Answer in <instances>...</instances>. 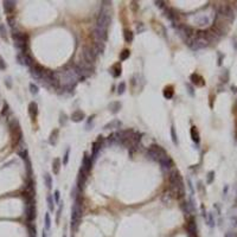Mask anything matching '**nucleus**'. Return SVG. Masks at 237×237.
I'll return each mask as SVG.
<instances>
[{
	"label": "nucleus",
	"mask_w": 237,
	"mask_h": 237,
	"mask_svg": "<svg viewBox=\"0 0 237 237\" xmlns=\"http://www.w3.org/2000/svg\"><path fill=\"white\" fill-rule=\"evenodd\" d=\"M159 164L161 165L164 171H170L172 168V166H173V161H172V159L168 155H166V157H164L162 159H160Z\"/></svg>",
	"instance_id": "obj_10"
},
{
	"label": "nucleus",
	"mask_w": 237,
	"mask_h": 237,
	"mask_svg": "<svg viewBox=\"0 0 237 237\" xmlns=\"http://www.w3.org/2000/svg\"><path fill=\"white\" fill-rule=\"evenodd\" d=\"M8 112H10V107H8V104H7V103H5V104H4V108H3V110H1V116L7 115V114H8Z\"/></svg>",
	"instance_id": "obj_40"
},
{
	"label": "nucleus",
	"mask_w": 237,
	"mask_h": 237,
	"mask_svg": "<svg viewBox=\"0 0 237 237\" xmlns=\"http://www.w3.org/2000/svg\"><path fill=\"white\" fill-rule=\"evenodd\" d=\"M186 87H187V89H189V93H190V95H192V96H193V89H192V87H191L190 84H186Z\"/></svg>",
	"instance_id": "obj_49"
},
{
	"label": "nucleus",
	"mask_w": 237,
	"mask_h": 237,
	"mask_svg": "<svg viewBox=\"0 0 237 237\" xmlns=\"http://www.w3.org/2000/svg\"><path fill=\"white\" fill-rule=\"evenodd\" d=\"M78 76L76 74V71L74 68L71 69H66L62 72V78L59 80L64 87H74V84L77 82Z\"/></svg>",
	"instance_id": "obj_2"
},
{
	"label": "nucleus",
	"mask_w": 237,
	"mask_h": 237,
	"mask_svg": "<svg viewBox=\"0 0 237 237\" xmlns=\"http://www.w3.org/2000/svg\"><path fill=\"white\" fill-rule=\"evenodd\" d=\"M84 117H85V115H84V113L82 110H75L71 114V120L74 122H81Z\"/></svg>",
	"instance_id": "obj_16"
},
{
	"label": "nucleus",
	"mask_w": 237,
	"mask_h": 237,
	"mask_svg": "<svg viewBox=\"0 0 237 237\" xmlns=\"http://www.w3.org/2000/svg\"><path fill=\"white\" fill-rule=\"evenodd\" d=\"M43 71H44V68L39 64H33L31 66V75L34 77V78H37V80H41L42 77V74H43Z\"/></svg>",
	"instance_id": "obj_12"
},
{
	"label": "nucleus",
	"mask_w": 237,
	"mask_h": 237,
	"mask_svg": "<svg viewBox=\"0 0 237 237\" xmlns=\"http://www.w3.org/2000/svg\"><path fill=\"white\" fill-rule=\"evenodd\" d=\"M209 45V42L206 41V38L204 37V32H198L197 37L192 39L190 48L192 50H200V49H204Z\"/></svg>",
	"instance_id": "obj_4"
},
{
	"label": "nucleus",
	"mask_w": 237,
	"mask_h": 237,
	"mask_svg": "<svg viewBox=\"0 0 237 237\" xmlns=\"http://www.w3.org/2000/svg\"><path fill=\"white\" fill-rule=\"evenodd\" d=\"M129 56H131V51L127 50V49H124L122 52H120V59L121 61H126L127 58H129Z\"/></svg>",
	"instance_id": "obj_32"
},
{
	"label": "nucleus",
	"mask_w": 237,
	"mask_h": 237,
	"mask_svg": "<svg viewBox=\"0 0 237 237\" xmlns=\"http://www.w3.org/2000/svg\"><path fill=\"white\" fill-rule=\"evenodd\" d=\"M0 36H1V38H6V27L4 24H0Z\"/></svg>",
	"instance_id": "obj_38"
},
{
	"label": "nucleus",
	"mask_w": 237,
	"mask_h": 237,
	"mask_svg": "<svg viewBox=\"0 0 237 237\" xmlns=\"http://www.w3.org/2000/svg\"><path fill=\"white\" fill-rule=\"evenodd\" d=\"M61 212H62V206H59L58 211H57V218H56V222L58 223L59 222V217H61Z\"/></svg>",
	"instance_id": "obj_46"
},
{
	"label": "nucleus",
	"mask_w": 237,
	"mask_h": 237,
	"mask_svg": "<svg viewBox=\"0 0 237 237\" xmlns=\"http://www.w3.org/2000/svg\"><path fill=\"white\" fill-rule=\"evenodd\" d=\"M44 181H45L46 187L50 190V189L52 187V178H51V175H50L49 173H45V174H44Z\"/></svg>",
	"instance_id": "obj_30"
},
{
	"label": "nucleus",
	"mask_w": 237,
	"mask_h": 237,
	"mask_svg": "<svg viewBox=\"0 0 237 237\" xmlns=\"http://www.w3.org/2000/svg\"><path fill=\"white\" fill-rule=\"evenodd\" d=\"M191 81H192V83L196 84V85H204L203 78L200 77L199 75H197V74H192V75H191Z\"/></svg>",
	"instance_id": "obj_25"
},
{
	"label": "nucleus",
	"mask_w": 237,
	"mask_h": 237,
	"mask_svg": "<svg viewBox=\"0 0 237 237\" xmlns=\"http://www.w3.org/2000/svg\"><path fill=\"white\" fill-rule=\"evenodd\" d=\"M59 170H61V160L58 158H56V159H53V162H52V171L55 174H58Z\"/></svg>",
	"instance_id": "obj_23"
},
{
	"label": "nucleus",
	"mask_w": 237,
	"mask_h": 237,
	"mask_svg": "<svg viewBox=\"0 0 237 237\" xmlns=\"http://www.w3.org/2000/svg\"><path fill=\"white\" fill-rule=\"evenodd\" d=\"M81 216H82V205L80 203V200L76 199L74 206L71 209V227L74 229L77 228L80 220H81Z\"/></svg>",
	"instance_id": "obj_3"
},
{
	"label": "nucleus",
	"mask_w": 237,
	"mask_h": 237,
	"mask_svg": "<svg viewBox=\"0 0 237 237\" xmlns=\"http://www.w3.org/2000/svg\"><path fill=\"white\" fill-rule=\"evenodd\" d=\"M46 202H48V206H49V210L50 211H53V206H55V202H53V197L52 194H48L46 197Z\"/></svg>",
	"instance_id": "obj_31"
},
{
	"label": "nucleus",
	"mask_w": 237,
	"mask_h": 237,
	"mask_svg": "<svg viewBox=\"0 0 237 237\" xmlns=\"http://www.w3.org/2000/svg\"><path fill=\"white\" fill-rule=\"evenodd\" d=\"M213 178H215V172H213V171L209 172V174H208V184H211V183H212Z\"/></svg>",
	"instance_id": "obj_41"
},
{
	"label": "nucleus",
	"mask_w": 237,
	"mask_h": 237,
	"mask_svg": "<svg viewBox=\"0 0 237 237\" xmlns=\"http://www.w3.org/2000/svg\"><path fill=\"white\" fill-rule=\"evenodd\" d=\"M191 138H192V140H193L196 143L199 142V133H198V131H197L196 127H192V128H191Z\"/></svg>",
	"instance_id": "obj_29"
},
{
	"label": "nucleus",
	"mask_w": 237,
	"mask_h": 237,
	"mask_svg": "<svg viewBox=\"0 0 237 237\" xmlns=\"http://www.w3.org/2000/svg\"><path fill=\"white\" fill-rule=\"evenodd\" d=\"M25 216L29 222H32L36 218V206L32 197H26V204H25Z\"/></svg>",
	"instance_id": "obj_5"
},
{
	"label": "nucleus",
	"mask_w": 237,
	"mask_h": 237,
	"mask_svg": "<svg viewBox=\"0 0 237 237\" xmlns=\"http://www.w3.org/2000/svg\"><path fill=\"white\" fill-rule=\"evenodd\" d=\"M170 193L175 198H181L185 194V186L181 175L178 171H173L170 174Z\"/></svg>",
	"instance_id": "obj_1"
},
{
	"label": "nucleus",
	"mask_w": 237,
	"mask_h": 237,
	"mask_svg": "<svg viewBox=\"0 0 237 237\" xmlns=\"http://www.w3.org/2000/svg\"><path fill=\"white\" fill-rule=\"evenodd\" d=\"M12 38H13L14 43H23V44H27V41H29L27 34L22 33V32H14V33H12Z\"/></svg>",
	"instance_id": "obj_11"
},
{
	"label": "nucleus",
	"mask_w": 237,
	"mask_h": 237,
	"mask_svg": "<svg viewBox=\"0 0 237 237\" xmlns=\"http://www.w3.org/2000/svg\"><path fill=\"white\" fill-rule=\"evenodd\" d=\"M5 83H6V84H7V87H8V88H10V87H11V83H10V78H7V80H6V82H5Z\"/></svg>",
	"instance_id": "obj_51"
},
{
	"label": "nucleus",
	"mask_w": 237,
	"mask_h": 237,
	"mask_svg": "<svg viewBox=\"0 0 237 237\" xmlns=\"http://www.w3.org/2000/svg\"><path fill=\"white\" fill-rule=\"evenodd\" d=\"M69 153H70V150L68 148L66 152H65V154H64V158H63V165H66L68 161H69Z\"/></svg>",
	"instance_id": "obj_42"
},
{
	"label": "nucleus",
	"mask_w": 237,
	"mask_h": 237,
	"mask_svg": "<svg viewBox=\"0 0 237 237\" xmlns=\"http://www.w3.org/2000/svg\"><path fill=\"white\" fill-rule=\"evenodd\" d=\"M121 121L120 120H113L112 122H109L104 126V129H110V128H120L121 127Z\"/></svg>",
	"instance_id": "obj_22"
},
{
	"label": "nucleus",
	"mask_w": 237,
	"mask_h": 237,
	"mask_svg": "<svg viewBox=\"0 0 237 237\" xmlns=\"http://www.w3.org/2000/svg\"><path fill=\"white\" fill-rule=\"evenodd\" d=\"M85 178H87V175H85V172L81 168V171H80V174H78V180H77V184H78V189H83V186H84V183H85Z\"/></svg>",
	"instance_id": "obj_19"
},
{
	"label": "nucleus",
	"mask_w": 237,
	"mask_h": 237,
	"mask_svg": "<svg viewBox=\"0 0 237 237\" xmlns=\"http://www.w3.org/2000/svg\"><path fill=\"white\" fill-rule=\"evenodd\" d=\"M43 237H48V231L44 229V231H43Z\"/></svg>",
	"instance_id": "obj_52"
},
{
	"label": "nucleus",
	"mask_w": 237,
	"mask_h": 237,
	"mask_svg": "<svg viewBox=\"0 0 237 237\" xmlns=\"http://www.w3.org/2000/svg\"><path fill=\"white\" fill-rule=\"evenodd\" d=\"M124 90H126V83L124 82H121L117 87V94L119 95H122L124 93Z\"/></svg>",
	"instance_id": "obj_35"
},
{
	"label": "nucleus",
	"mask_w": 237,
	"mask_h": 237,
	"mask_svg": "<svg viewBox=\"0 0 237 237\" xmlns=\"http://www.w3.org/2000/svg\"><path fill=\"white\" fill-rule=\"evenodd\" d=\"M66 122H68L66 115H65L64 113H61V115H59V123H61V126H65Z\"/></svg>",
	"instance_id": "obj_37"
},
{
	"label": "nucleus",
	"mask_w": 237,
	"mask_h": 237,
	"mask_svg": "<svg viewBox=\"0 0 237 237\" xmlns=\"http://www.w3.org/2000/svg\"><path fill=\"white\" fill-rule=\"evenodd\" d=\"M14 7H15V1H10V0L4 1V10L6 13H12Z\"/></svg>",
	"instance_id": "obj_18"
},
{
	"label": "nucleus",
	"mask_w": 237,
	"mask_h": 237,
	"mask_svg": "<svg viewBox=\"0 0 237 237\" xmlns=\"http://www.w3.org/2000/svg\"><path fill=\"white\" fill-rule=\"evenodd\" d=\"M112 22V17L108 12H101V14L99 15L97 18V23H96V26L97 27H101V29H104L107 30L109 24Z\"/></svg>",
	"instance_id": "obj_6"
},
{
	"label": "nucleus",
	"mask_w": 237,
	"mask_h": 237,
	"mask_svg": "<svg viewBox=\"0 0 237 237\" xmlns=\"http://www.w3.org/2000/svg\"><path fill=\"white\" fill-rule=\"evenodd\" d=\"M7 20H8V23H10V26H14V19H13V18L8 17V18H7Z\"/></svg>",
	"instance_id": "obj_48"
},
{
	"label": "nucleus",
	"mask_w": 237,
	"mask_h": 237,
	"mask_svg": "<svg viewBox=\"0 0 237 237\" xmlns=\"http://www.w3.org/2000/svg\"><path fill=\"white\" fill-rule=\"evenodd\" d=\"M173 94H174V92H173V88H172V87H166L165 89H164V92H162L164 97L167 99V100L172 99V97H173Z\"/></svg>",
	"instance_id": "obj_24"
},
{
	"label": "nucleus",
	"mask_w": 237,
	"mask_h": 237,
	"mask_svg": "<svg viewBox=\"0 0 237 237\" xmlns=\"http://www.w3.org/2000/svg\"><path fill=\"white\" fill-rule=\"evenodd\" d=\"M108 108H109V110H110V113H113V114H116L119 110H120V108H121V103L120 102H112V103H109V106H108Z\"/></svg>",
	"instance_id": "obj_21"
},
{
	"label": "nucleus",
	"mask_w": 237,
	"mask_h": 237,
	"mask_svg": "<svg viewBox=\"0 0 237 237\" xmlns=\"http://www.w3.org/2000/svg\"><path fill=\"white\" fill-rule=\"evenodd\" d=\"M17 59H18V62H19L22 65H27L30 68L33 65V59H32V57L30 56L29 53H19L17 56Z\"/></svg>",
	"instance_id": "obj_9"
},
{
	"label": "nucleus",
	"mask_w": 237,
	"mask_h": 237,
	"mask_svg": "<svg viewBox=\"0 0 237 237\" xmlns=\"http://www.w3.org/2000/svg\"><path fill=\"white\" fill-rule=\"evenodd\" d=\"M225 237H234V235H232L231 232H228V234L225 235Z\"/></svg>",
	"instance_id": "obj_53"
},
{
	"label": "nucleus",
	"mask_w": 237,
	"mask_h": 237,
	"mask_svg": "<svg viewBox=\"0 0 237 237\" xmlns=\"http://www.w3.org/2000/svg\"><path fill=\"white\" fill-rule=\"evenodd\" d=\"M171 136H172V141L174 145H178V136L175 134V129H174V127L172 126L171 127Z\"/></svg>",
	"instance_id": "obj_34"
},
{
	"label": "nucleus",
	"mask_w": 237,
	"mask_h": 237,
	"mask_svg": "<svg viewBox=\"0 0 237 237\" xmlns=\"http://www.w3.org/2000/svg\"><path fill=\"white\" fill-rule=\"evenodd\" d=\"M53 197H55V203H59V191L58 190L55 191Z\"/></svg>",
	"instance_id": "obj_44"
},
{
	"label": "nucleus",
	"mask_w": 237,
	"mask_h": 237,
	"mask_svg": "<svg viewBox=\"0 0 237 237\" xmlns=\"http://www.w3.org/2000/svg\"><path fill=\"white\" fill-rule=\"evenodd\" d=\"M123 37H124V41H126L127 43H131V42L133 41V38H134V34H133V32H132L131 30L126 29V30L123 31Z\"/></svg>",
	"instance_id": "obj_26"
},
{
	"label": "nucleus",
	"mask_w": 237,
	"mask_h": 237,
	"mask_svg": "<svg viewBox=\"0 0 237 237\" xmlns=\"http://www.w3.org/2000/svg\"><path fill=\"white\" fill-rule=\"evenodd\" d=\"M30 92H31V94H33V95H37L38 92H39V90H38V87L34 83H31V84H30Z\"/></svg>",
	"instance_id": "obj_36"
},
{
	"label": "nucleus",
	"mask_w": 237,
	"mask_h": 237,
	"mask_svg": "<svg viewBox=\"0 0 237 237\" xmlns=\"http://www.w3.org/2000/svg\"><path fill=\"white\" fill-rule=\"evenodd\" d=\"M208 224H209L211 228L215 227V220H213L212 213H209V216H208Z\"/></svg>",
	"instance_id": "obj_39"
},
{
	"label": "nucleus",
	"mask_w": 237,
	"mask_h": 237,
	"mask_svg": "<svg viewBox=\"0 0 237 237\" xmlns=\"http://www.w3.org/2000/svg\"><path fill=\"white\" fill-rule=\"evenodd\" d=\"M187 231H189L190 235H196L197 234V228H196L194 220H190V222L187 224Z\"/></svg>",
	"instance_id": "obj_27"
},
{
	"label": "nucleus",
	"mask_w": 237,
	"mask_h": 237,
	"mask_svg": "<svg viewBox=\"0 0 237 237\" xmlns=\"http://www.w3.org/2000/svg\"><path fill=\"white\" fill-rule=\"evenodd\" d=\"M143 30H145V27H143V25H142V24H140V25H138V26H136V31H138L139 33H140V32H142Z\"/></svg>",
	"instance_id": "obj_47"
},
{
	"label": "nucleus",
	"mask_w": 237,
	"mask_h": 237,
	"mask_svg": "<svg viewBox=\"0 0 237 237\" xmlns=\"http://www.w3.org/2000/svg\"><path fill=\"white\" fill-rule=\"evenodd\" d=\"M92 165H93V158L88 157L87 154H84V158H83V164H82V170L88 173L90 170H92Z\"/></svg>",
	"instance_id": "obj_13"
},
{
	"label": "nucleus",
	"mask_w": 237,
	"mask_h": 237,
	"mask_svg": "<svg viewBox=\"0 0 237 237\" xmlns=\"http://www.w3.org/2000/svg\"><path fill=\"white\" fill-rule=\"evenodd\" d=\"M82 55H83L84 61H85L88 64H93V63L95 62V59H96V53L94 52V50H93L92 46H84Z\"/></svg>",
	"instance_id": "obj_7"
},
{
	"label": "nucleus",
	"mask_w": 237,
	"mask_h": 237,
	"mask_svg": "<svg viewBox=\"0 0 237 237\" xmlns=\"http://www.w3.org/2000/svg\"><path fill=\"white\" fill-rule=\"evenodd\" d=\"M29 114L31 116V119H36V116H37L38 114V106L36 102H31L29 104Z\"/></svg>",
	"instance_id": "obj_14"
},
{
	"label": "nucleus",
	"mask_w": 237,
	"mask_h": 237,
	"mask_svg": "<svg viewBox=\"0 0 237 237\" xmlns=\"http://www.w3.org/2000/svg\"><path fill=\"white\" fill-rule=\"evenodd\" d=\"M30 237H37L36 236V229L30 228Z\"/></svg>",
	"instance_id": "obj_45"
},
{
	"label": "nucleus",
	"mask_w": 237,
	"mask_h": 237,
	"mask_svg": "<svg viewBox=\"0 0 237 237\" xmlns=\"http://www.w3.org/2000/svg\"><path fill=\"white\" fill-rule=\"evenodd\" d=\"M164 4H165L164 1H155V5H157L158 7H162V6H164Z\"/></svg>",
	"instance_id": "obj_50"
},
{
	"label": "nucleus",
	"mask_w": 237,
	"mask_h": 237,
	"mask_svg": "<svg viewBox=\"0 0 237 237\" xmlns=\"http://www.w3.org/2000/svg\"><path fill=\"white\" fill-rule=\"evenodd\" d=\"M100 150H101V142H100V140H97V141H95L93 143V159L96 158V155H97Z\"/></svg>",
	"instance_id": "obj_28"
},
{
	"label": "nucleus",
	"mask_w": 237,
	"mask_h": 237,
	"mask_svg": "<svg viewBox=\"0 0 237 237\" xmlns=\"http://www.w3.org/2000/svg\"><path fill=\"white\" fill-rule=\"evenodd\" d=\"M107 37H108V34H107V30L104 29H101V27H95L94 30V38L96 41V43H103L107 41Z\"/></svg>",
	"instance_id": "obj_8"
},
{
	"label": "nucleus",
	"mask_w": 237,
	"mask_h": 237,
	"mask_svg": "<svg viewBox=\"0 0 237 237\" xmlns=\"http://www.w3.org/2000/svg\"><path fill=\"white\" fill-rule=\"evenodd\" d=\"M58 134H59V131L56 128V129H53L52 132H51V134H50V136H49V142L51 143V145H56V142H57V140H58Z\"/></svg>",
	"instance_id": "obj_20"
},
{
	"label": "nucleus",
	"mask_w": 237,
	"mask_h": 237,
	"mask_svg": "<svg viewBox=\"0 0 237 237\" xmlns=\"http://www.w3.org/2000/svg\"><path fill=\"white\" fill-rule=\"evenodd\" d=\"M6 69V63L4 61V58L0 56V70H5Z\"/></svg>",
	"instance_id": "obj_43"
},
{
	"label": "nucleus",
	"mask_w": 237,
	"mask_h": 237,
	"mask_svg": "<svg viewBox=\"0 0 237 237\" xmlns=\"http://www.w3.org/2000/svg\"><path fill=\"white\" fill-rule=\"evenodd\" d=\"M63 237H66V236H65V235H64V236H63Z\"/></svg>",
	"instance_id": "obj_54"
},
{
	"label": "nucleus",
	"mask_w": 237,
	"mask_h": 237,
	"mask_svg": "<svg viewBox=\"0 0 237 237\" xmlns=\"http://www.w3.org/2000/svg\"><path fill=\"white\" fill-rule=\"evenodd\" d=\"M121 70H122V68H121V64L120 63H116V64H114L112 68H110V74H112V76L113 77H119L120 75H121Z\"/></svg>",
	"instance_id": "obj_17"
},
{
	"label": "nucleus",
	"mask_w": 237,
	"mask_h": 237,
	"mask_svg": "<svg viewBox=\"0 0 237 237\" xmlns=\"http://www.w3.org/2000/svg\"><path fill=\"white\" fill-rule=\"evenodd\" d=\"M50 227H51V218H50V213L46 212V213H45V230L49 231V230H50Z\"/></svg>",
	"instance_id": "obj_33"
},
{
	"label": "nucleus",
	"mask_w": 237,
	"mask_h": 237,
	"mask_svg": "<svg viewBox=\"0 0 237 237\" xmlns=\"http://www.w3.org/2000/svg\"><path fill=\"white\" fill-rule=\"evenodd\" d=\"M165 14H166V17L168 18V19H170V20H172V22H175V20L178 19V18H179L178 12H177L174 8H166Z\"/></svg>",
	"instance_id": "obj_15"
}]
</instances>
